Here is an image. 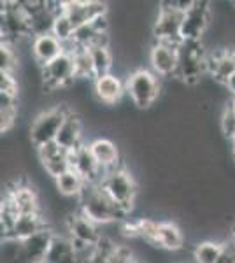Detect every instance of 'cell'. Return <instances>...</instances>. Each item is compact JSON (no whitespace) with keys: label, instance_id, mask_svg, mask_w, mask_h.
I'll use <instances>...</instances> for the list:
<instances>
[{"label":"cell","instance_id":"cell-1","mask_svg":"<svg viewBox=\"0 0 235 263\" xmlns=\"http://www.w3.org/2000/svg\"><path fill=\"white\" fill-rule=\"evenodd\" d=\"M78 209L95 224H109L125 218V213L111 200V197L102 190L100 184H86L83 193L78 197Z\"/></svg>","mask_w":235,"mask_h":263},{"label":"cell","instance_id":"cell-2","mask_svg":"<svg viewBox=\"0 0 235 263\" xmlns=\"http://www.w3.org/2000/svg\"><path fill=\"white\" fill-rule=\"evenodd\" d=\"M100 186L123 213H130L135 203V198H137L139 186L135 182L134 176L126 168L118 167L105 172V176L100 181Z\"/></svg>","mask_w":235,"mask_h":263},{"label":"cell","instance_id":"cell-3","mask_svg":"<svg viewBox=\"0 0 235 263\" xmlns=\"http://www.w3.org/2000/svg\"><path fill=\"white\" fill-rule=\"evenodd\" d=\"M209 51L200 41H183L179 44V67L176 78L186 84H196L207 72Z\"/></svg>","mask_w":235,"mask_h":263},{"label":"cell","instance_id":"cell-4","mask_svg":"<svg viewBox=\"0 0 235 263\" xmlns=\"http://www.w3.org/2000/svg\"><path fill=\"white\" fill-rule=\"evenodd\" d=\"M125 86H126V95L130 97L134 105H137L139 109L151 107L161 91L158 76L153 70L148 69H137L130 72L125 81Z\"/></svg>","mask_w":235,"mask_h":263},{"label":"cell","instance_id":"cell-5","mask_svg":"<svg viewBox=\"0 0 235 263\" xmlns=\"http://www.w3.org/2000/svg\"><path fill=\"white\" fill-rule=\"evenodd\" d=\"M70 114V109L65 105H53L41 114H37L35 120L30 125V141L35 147H41L48 142L57 141V135L62 128L63 121Z\"/></svg>","mask_w":235,"mask_h":263},{"label":"cell","instance_id":"cell-6","mask_svg":"<svg viewBox=\"0 0 235 263\" xmlns=\"http://www.w3.org/2000/svg\"><path fill=\"white\" fill-rule=\"evenodd\" d=\"M183 21H185V11L179 9L176 2H161L160 7H158L156 20L153 23L155 42L181 44Z\"/></svg>","mask_w":235,"mask_h":263},{"label":"cell","instance_id":"cell-7","mask_svg":"<svg viewBox=\"0 0 235 263\" xmlns=\"http://www.w3.org/2000/svg\"><path fill=\"white\" fill-rule=\"evenodd\" d=\"M74 58L70 53H62L58 58L42 67V81L44 88L49 91H57L60 88H65L74 83Z\"/></svg>","mask_w":235,"mask_h":263},{"label":"cell","instance_id":"cell-8","mask_svg":"<svg viewBox=\"0 0 235 263\" xmlns=\"http://www.w3.org/2000/svg\"><path fill=\"white\" fill-rule=\"evenodd\" d=\"M55 237V232L48 228L42 230L35 235L23 239L20 242H16V263H33V261H44L46 254L49 251L51 240Z\"/></svg>","mask_w":235,"mask_h":263},{"label":"cell","instance_id":"cell-9","mask_svg":"<svg viewBox=\"0 0 235 263\" xmlns=\"http://www.w3.org/2000/svg\"><path fill=\"white\" fill-rule=\"evenodd\" d=\"M149 63L156 76L176 78L179 67V44L155 42L149 51Z\"/></svg>","mask_w":235,"mask_h":263},{"label":"cell","instance_id":"cell-10","mask_svg":"<svg viewBox=\"0 0 235 263\" xmlns=\"http://www.w3.org/2000/svg\"><path fill=\"white\" fill-rule=\"evenodd\" d=\"M211 23V7L209 2H193L185 12L181 39L183 41H202L204 33Z\"/></svg>","mask_w":235,"mask_h":263},{"label":"cell","instance_id":"cell-11","mask_svg":"<svg viewBox=\"0 0 235 263\" xmlns=\"http://www.w3.org/2000/svg\"><path fill=\"white\" fill-rule=\"evenodd\" d=\"M63 14L67 16L76 28L81 25H86L95 21L100 16H107V4L97 2V0H70V2H63Z\"/></svg>","mask_w":235,"mask_h":263},{"label":"cell","instance_id":"cell-12","mask_svg":"<svg viewBox=\"0 0 235 263\" xmlns=\"http://www.w3.org/2000/svg\"><path fill=\"white\" fill-rule=\"evenodd\" d=\"M69 160L70 168L78 172L86 181V184H92V182L93 184H100L102 177L105 176V171H102L100 165L97 163V160L93 158L88 144H83L76 151L69 153Z\"/></svg>","mask_w":235,"mask_h":263},{"label":"cell","instance_id":"cell-13","mask_svg":"<svg viewBox=\"0 0 235 263\" xmlns=\"http://www.w3.org/2000/svg\"><path fill=\"white\" fill-rule=\"evenodd\" d=\"M235 72V48H226L221 51L209 53L207 57V74L216 83L225 84Z\"/></svg>","mask_w":235,"mask_h":263},{"label":"cell","instance_id":"cell-14","mask_svg":"<svg viewBox=\"0 0 235 263\" xmlns=\"http://www.w3.org/2000/svg\"><path fill=\"white\" fill-rule=\"evenodd\" d=\"M67 232H69V237L86 246H97L102 240L98 224H95L92 219H88L81 213L70 214L67 218Z\"/></svg>","mask_w":235,"mask_h":263},{"label":"cell","instance_id":"cell-15","mask_svg":"<svg viewBox=\"0 0 235 263\" xmlns=\"http://www.w3.org/2000/svg\"><path fill=\"white\" fill-rule=\"evenodd\" d=\"M93 91H95L98 102H102L105 105H114L126 93V86L119 76L107 74L104 78H98L93 81Z\"/></svg>","mask_w":235,"mask_h":263},{"label":"cell","instance_id":"cell-16","mask_svg":"<svg viewBox=\"0 0 235 263\" xmlns=\"http://www.w3.org/2000/svg\"><path fill=\"white\" fill-rule=\"evenodd\" d=\"M62 53H65V51H63V44L53 35V33H44V35L33 37L32 57L41 67L48 65L49 62L58 58Z\"/></svg>","mask_w":235,"mask_h":263},{"label":"cell","instance_id":"cell-17","mask_svg":"<svg viewBox=\"0 0 235 263\" xmlns=\"http://www.w3.org/2000/svg\"><path fill=\"white\" fill-rule=\"evenodd\" d=\"M57 142L63 151L72 153L78 147L83 146V123L74 112L70 111V114L67 116V120L63 121L62 128H60L57 135Z\"/></svg>","mask_w":235,"mask_h":263},{"label":"cell","instance_id":"cell-18","mask_svg":"<svg viewBox=\"0 0 235 263\" xmlns=\"http://www.w3.org/2000/svg\"><path fill=\"white\" fill-rule=\"evenodd\" d=\"M89 151H92L93 158L97 160V163L100 165L102 171L109 172L113 168L119 167V147L116 142H113L111 139H95L93 142L88 144Z\"/></svg>","mask_w":235,"mask_h":263},{"label":"cell","instance_id":"cell-19","mask_svg":"<svg viewBox=\"0 0 235 263\" xmlns=\"http://www.w3.org/2000/svg\"><path fill=\"white\" fill-rule=\"evenodd\" d=\"M48 223L42 218V213H32V214H20L18 219H16L14 227H12V232L7 240H12V242H20L23 239H28V237L35 235L42 230H48Z\"/></svg>","mask_w":235,"mask_h":263},{"label":"cell","instance_id":"cell-20","mask_svg":"<svg viewBox=\"0 0 235 263\" xmlns=\"http://www.w3.org/2000/svg\"><path fill=\"white\" fill-rule=\"evenodd\" d=\"M6 197L12 202V205L16 207L18 214H32V213H41L39 205V197H37L35 190L28 184H16L14 188H11L6 193Z\"/></svg>","mask_w":235,"mask_h":263},{"label":"cell","instance_id":"cell-21","mask_svg":"<svg viewBox=\"0 0 235 263\" xmlns=\"http://www.w3.org/2000/svg\"><path fill=\"white\" fill-rule=\"evenodd\" d=\"M78 261H79L78 249H76L70 237H63L55 233L44 263H78Z\"/></svg>","mask_w":235,"mask_h":263},{"label":"cell","instance_id":"cell-22","mask_svg":"<svg viewBox=\"0 0 235 263\" xmlns=\"http://www.w3.org/2000/svg\"><path fill=\"white\" fill-rule=\"evenodd\" d=\"M185 246V235L181 228L172 221H160L158 224V248L165 251H181Z\"/></svg>","mask_w":235,"mask_h":263},{"label":"cell","instance_id":"cell-23","mask_svg":"<svg viewBox=\"0 0 235 263\" xmlns=\"http://www.w3.org/2000/svg\"><path fill=\"white\" fill-rule=\"evenodd\" d=\"M55 184H57V190L62 197L67 198H78L81 193H83L84 186H86V181L79 176L76 171H67L65 174H62L60 177L55 179Z\"/></svg>","mask_w":235,"mask_h":263},{"label":"cell","instance_id":"cell-24","mask_svg":"<svg viewBox=\"0 0 235 263\" xmlns=\"http://www.w3.org/2000/svg\"><path fill=\"white\" fill-rule=\"evenodd\" d=\"M225 242L220 240H202L195 246L193 260L195 263H218L223 254Z\"/></svg>","mask_w":235,"mask_h":263},{"label":"cell","instance_id":"cell-25","mask_svg":"<svg viewBox=\"0 0 235 263\" xmlns=\"http://www.w3.org/2000/svg\"><path fill=\"white\" fill-rule=\"evenodd\" d=\"M89 54H92L95 79L111 74V69H113V54L109 51V46H93V48H89Z\"/></svg>","mask_w":235,"mask_h":263},{"label":"cell","instance_id":"cell-26","mask_svg":"<svg viewBox=\"0 0 235 263\" xmlns=\"http://www.w3.org/2000/svg\"><path fill=\"white\" fill-rule=\"evenodd\" d=\"M74 58V70H76V78L79 79H93L95 81V70H93V62H92V54L89 49L78 48L72 53Z\"/></svg>","mask_w":235,"mask_h":263},{"label":"cell","instance_id":"cell-27","mask_svg":"<svg viewBox=\"0 0 235 263\" xmlns=\"http://www.w3.org/2000/svg\"><path fill=\"white\" fill-rule=\"evenodd\" d=\"M74 32H76V27L72 25V21L63 14V11L60 12V14H57L51 33H53L62 44H67V42H72V39H74Z\"/></svg>","mask_w":235,"mask_h":263},{"label":"cell","instance_id":"cell-28","mask_svg":"<svg viewBox=\"0 0 235 263\" xmlns=\"http://www.w3.org/2000/svg\"><path fill=\"white\" fill-rule=\"evenodd\" d=\"M158 224L156 221L149 218H140L137 219V237L142 240H146L149 246L158 248Z\"/></svg>","mask_w":235,"mask_h":263},{"label":"cell","instance_id":"cell-29","mask_svg":"<svg viewBox=\"0 0 235 263\" xmlns=\"http://www.w3.org/2000/svg\"><path fill=\"white\" fill-rule=\"evenodd\" d=\"M16 67H18V53H16L14 46L9 42H2L0 44V72L14 74Z\"/></svg>","mask_w":235,"mask_h":263},{"label":"cell","instance_id":"cell-30","mask_svg":"<svg viewBox=\"0 0 235 263\" xmlns=\"http://www.w3.org/2000/svg\"><path fill=\"white\" fill-rule=\"evenodd\" d=\"M44 171L48 176H51L53 179H57L62 174H65L67 171H70V160H69V153H62L57 158L49 160V162L42 163Z\"/></svg>","mask_w":235,"mask_h":263},{"label":"cell","instance_id":"cell-31","mask_svg":"<svg viewBox=\"0 0 235 263\" xmlns=\"http://www.w3.org/2000/svg\"><path fill=\"white\" fill-rule=\"evenodd\" d=\"M220 125H221V132H223L225 137L233 142V139H235V111H233V107H232L230 102H228V105L223 109V112H221Z\"/></svg>","mask_w":235,"mask_h":263},{"label":"cell","instance_id":"cell-32","mask_svg":"<svg viewBox=\"0 0 235 263\" xmlns=\"http://www.w3.org/2000/svg\"><path fill=\"white\" fill-rule=\"evenodd\" d=\"M62 153H67V151H63L62 147L58 146L57 141L48 142V144H44V146L37 147V156H39L41 163H46V162H49V160L57 158V156L62 155Z\"/></svg>","mask_w":235,"mask_h":263},{"label":"cell","instance_id":"cell-33","mask_svg":"<svg viewBox=\"0 0 235 263\" xmlns=\"http://www.w3.org/2000/svg\"><path fill=\"white\" fill-rule=\"evenodd\" d=\"M0 93L18 97V79L11 72H0Z\"/></svg>","mask_w":235,"mask_h":263},{"label":"cell","instance_id":"cell-34","mask_svg":"<svg viewBox=\"0 0 235 263\" xmlns=\"http://www.w3.org/2000/svg\"><path fill=\"white\" fill-rule=\"evenodd\" d=\"M16 118H18V109H0V130H2V134L9 132L16 125Z\"/></svg>","mask_w":235,"mask_h":263},{"label":"cell","instance_id":"cell-35","mask_svg":"<svg viewBox=\"0 0 235 263\" xmlns=\"http://www.w3.org/2000/svg\"><path fill=\"white\" fill-rule=\"evenodd\" d=\"M218 263H235V244L226 240L225 242V249H223V254H221L220 261Z\"/></svg>","mask_w":235,"mask_h":263},{"label":"cell","instance_id":"cell-36","mask_svg":"<svg viewBox=\"0 0 235 263\" xmlns=\"http://www.w3.org/2000/svg\"><path fill=\"white\" fill-rule=\"evenodd\" d=\"M225 88H226V91H228L230 97H235V72H233L232 78L228 79V83L225 84Z\"/></svg>","mask_w":235,"mask_h":263},{"label":"cell","instance_id":"cell-37","mask_svg":"<svg viewBox=\"0 0 235 263\" xmlns=\"http://www.w3.org/2000/svg\"><path fill=\"white\" fill-rule=\"evenodd\" d=\"M230 242H233L235 244V224H233V227L232 228H230Z\"/></svg>","mask_w":235,"mask_h":263},{"label":"cell","instance_id":"cell-38","mask_svg":"<svg viewBox=\"0 0 235 263\" xmlns=\"http://www.w3.org/2000/svg\"><path fill=\"white\" fill-rule=\"evenodd\" d=\"M128 263H144V261H140V260H137V258H134V256H132L130 260H128Z\"/></svg>","mask_w":235,"mask_h":263},{"label":"cell","instance_id":"cell-39","mask_svg":"<svg viewBox=\"0 0 235 263\" xmlns=\"http://www.w3.org/2000/svg\"><path fill=\"white\" fill-rule=\"evenodd\" d=\"M230 104H232V107H233V111H235V97H232V100H230Z\"/></svg>","mask_w":235,"mask_h":263},{"label":"cell","instance_id":"cell-40","mask_svg":"<svg viewBox=\"0 0 235 263\" xmlns=\"http://www.w3.org/2000/svg\"><path fill=\"white\" fill-rule=\"evenodd\" d=\"M232 158H233V162H235V146H233V149H232Z\"/></svg>","mask_w":235,"mask_h":263},{"label":"cell","instance_id":"cell-41","mask_svg":"<svg viewBox=\"0 0 235 263\" xmlns=\"http://www.w3.org/2000/svg\"><path fill=\"white\" fill-rule=\"evenodd\" d=\"M33 263H44V261H33Z\"/></svg>","mask_w":235,"mask_h":263},{"label":"cell","instance_id":"cell-42","mask_svg":"<svg viewBox=\"0 0 235 263\" xmlns=\"http://www.w3.org/2000/svg\"><path fill=\"white\" fill-rule=\"evenodd\" d=\"M233 146H235V139H233Z\"/></svg>","mask_w":235,"mask_h":263}]
</instances>
